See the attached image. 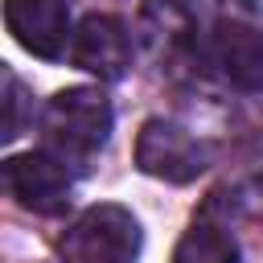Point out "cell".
Masks as SVG:
<instances>
[{
  "mask_svg": "<svg viewBox=\"0 0 263 263\" xmlns=\"http://www.w3.org/2000/svg\"><path fill=\"white\" fill-rule=\"evenodd\" d=\"M136 164L148 177L185 185L205 168V148L173 119H148L136 136Z\"/></svg>",
  "mask_w": 263,
  "mask_h": 263,
  "instance_id": "cell-3",
  "label": "cell"
},
{
  "mask_svg": "<svg viewBox=\"0 0 263 263\" xmlns=\"http://www.w3.org/2000/svg\"><path fill=\"white\" fill-rule=\"evenodd\" d=\"M66 263H136L140 259V222L123 205H90L62 234Z\"/></svg>",
  "mask_w": 263,
  "mask_h": 263,
  "instance_id": "cell-2",
  "label": "cell"
},
{
  "mask_svg": "<svg viewBox=\"0 0 263 263\" xmlns=\"http://www.w3.org/2000/svg\"><path fill=\"white\" fill-rule=\"evenodd\" d=\"M214 62L238 90H263V29L226 21L214 33Z\"/></svg>",
  "mask_w": 263,
  "mask_h": 263,
  "instance_id": "cell-7",
  "label": "cell"
},
{
  "mask_svg": "<svg viewBox=\"0 0 263 263\" xmlns=\"http://www.w3.org/2000/svg\"><path fill=\"white\" fill-rule=\"evenodd\" d=\"M21 107H25V86L12 74H4V127H0L4 140H12L21 132Z\"/></svg>",
  "mask_w": 263,
  "mask_h": 263,
  "instance_id": "cell-9",
  "label": "cell"
},
{
  "mask_svg": "<svg viewBox=\"0 0 263 263\" xmlns=\"http://www.w3.org/2000/svg\"><path fill=\"white\" fill-rule=\"evenodd\" d=\"M4 185L8 193L33 210V214H62L70 201V173L66 160L49 148L41 152H21L4 160Z\"/></svg>",
  "mask_w": 263,
  "mask_h": 263,
  "instance_id": "cell-4",
  "label": "cell"
},
{
  "mask_svg": "<svg viewBox=\"0 0 263 263\" xmlns=\"http://www.w3.org/2000/svg\"><path fill=\"white\" fill-rule=\"evenodd\" d=\"M41 132L49 152H58L66 164L86 160L111 136V103L99 86H66L45 103Z\"/></svg>",
  "mask_w": 263,
  "mask_h": 263,
  "instance_id": "cell-1",
  "label": "cell"
},
{
  "mask_svg": "<svg viewBox=\"0 0 263 263\" xmlns=\"http://www.w3.org/2000/svg\"><path fill=\"white\" fill-rule=\"evenodd\" d=\"M173 263H238V247L222 226L193 222L181 234V242L173 251Z\"/></svg>",
  "mask_w": 263,
  "mask_h": 263,
  "instance_id": "cell-8",
  "label": "cell"
},
{
  "mask_svg": "<svg viewBox=\"0 0 263 263\" xmlns=\"http://www.w3.org/2000/svg\"><path fill=\"white\" fill-rule=\"evenodd\" d=\"M70 58H74V66H82V70L115 82V78H123L127 66H132V37H127V29H123L119 16L90 12V16L78 25V33H74Z\"/></svg>",
  "mask_w": 263,
  "mask_h": 263,
  "instance_id": "cell-6",
  "label": "cell"
},
{
  "mask_svg": "<svg viewBox=\"0 0 263 263\" xmlns=\"http://www.w3.org/2000/svg\"><path fill=\"white\" fill-rule=\"evenodd\" d=\"M4 25L21 49L58 62L66 53L70 33V4L66 0H4Z\"/></svg>",
  "mask_w": 263,
  "mask_h": 263,
  "instance_id": "cell-5",
  "label": "cell"
}]
</instances>
